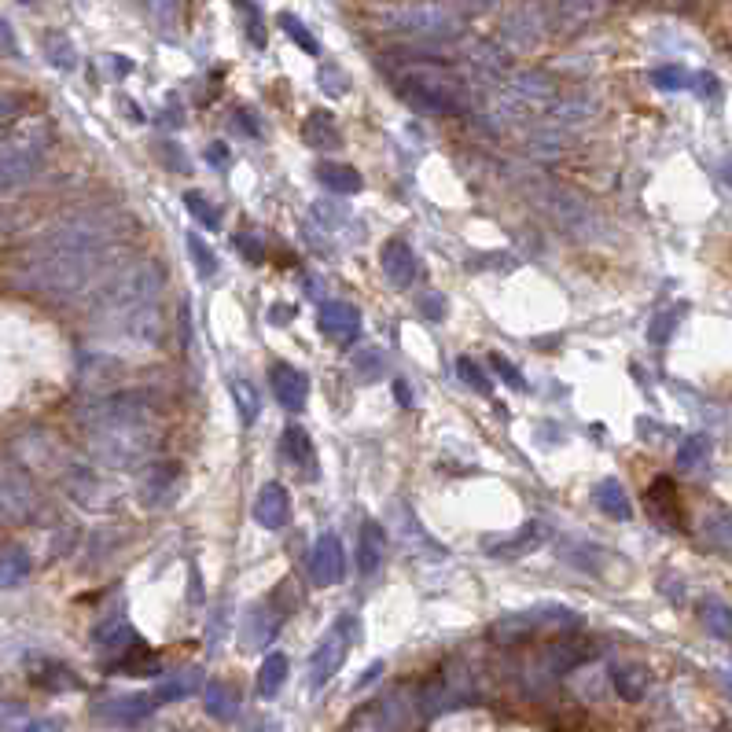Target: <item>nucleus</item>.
Returning <instances> with one entry per match:
<instances>
[{
    "label": "nucleus",
    "instance_id": "obj_3",
    "mask_svg": "<svg viewBox=\"0 0 732 732\" xmlns=\"http://www.w3.org/2000/svg\"><path fill=\"white\" fill-rule=\"evenodd\" d=\"M394 89L420 115H460L468 103V89L460 74L442 59H401L398 70H390Z\"/></svg>",
    "mask_w": 732,
    "mask_h": 732
},
{
    "label": "nucleus",
    "instance_id": "obj_30",
    "mask_svg": "<svg viewBox=\"0 0 732 732\" xmlns=\"http://www.w3.org/2000/svg\"><path fill=\"white\" fill-rule=\"evenodd\" d=\"M699 622L707 626L710 637H721V641H729L732 637V607L725 604V600L707 596V600L699 604Z\"/></svg>",
    "mask_w": 732,
    "mask_h": 732
},
{
    "label": "nucleus",
    "instance_id": "obj_47",
    "mask_svg": "<svg viewBox=\"0 0 732 732\" xmlns=\"http://www.w3.org/2000/svg\"><path fill=\"white\" fill-rule=\"evenodd\" d=\"M236 247H240V254L247 262H262L265 258L262 243H258V236H251V232H240V236H236Z\"/></svg>",
    "mask_w": 732,
    "mask_h": 732
},
{
    "label": "nucleus",
    "instance_id": "obj_48",
    "mask_svg": "<svg viewBox=\"0 0 732 732\" xmlns=\"http://www.w3.org/2000/svg\"><path fill=\"white\" fill-rule=\"evenodd\" d=\"M357 368H361V376H365V379L383 376V354H376V350H365V354L357 357Z\"/></svg>",
    "mask_w": 732,
    "mask_h": 732
},
{
    "label": "nucleus",
    "instance_id": "obj_22",
    "mask_svg": "<svg viewBox=\"0 0 732 732\" xmlns=\"http://www.w3.org/2000/svg\"><path fill=\"white\" fill-rule=\"evenodd\" d=\"M302 140H306L313 151H339L343 148V133H339V122H335L328 111H313L302 126Z\"/></svg>",
    "mask_w": 732,
    "mask_h": 732
},
{
    "label": "nucleus",
    "instance_id": "obj_52",
    "mask_svg": "<svg viewBox=\"0 0 732 732\" xmlns=\"http://www.w3.org/2000/svg\"><path fill=\"white\" fill-rule=\"evenodd\" d=\"M206 162H210V166H225V162H229V148H225L221 140H214V144L206 148Z\"/></svg>",
    "mask_w": 732,
    "mask_h": 732
},
{
    "label": "nucleus",
    "instance_id": "obj_9",
    "mask_svg": "<svg viewBox=\"0 0 732 732\" xmlns=\"http://www.w3.org/2000/svg\"><path fill=\"white\" fill-rule=\"evenodd\" d=\"M460 703H471V685L460 666H446V670L424 688V699H420L424 714H442V710H453V707H460Z\"/></svg>",
    "mask_w": 732,
    "mask_h": 732
},
{
    "label": "nucleus",
    "instance_id": "obj_49",
    "mask_svg": "<svg viewBox=\"0 0 732 732\" xmlns=\"http://www.w3.org/2000/svg\"><path fill=\"white\" fill-rule=\"evenodd\" d=\"M420 313H424V317H431V321H442V317H446V298H442V295H424V302H420Z\"/></svg>",
    "mask_w": 732,
    "mask_h": 732
},
{
    "label": "nucleus",
    "instance_id": "obj_55",
    "mask_svg": "<svg viewBox=\"0 0 732 732\" xmlns=\"http://www.w3.org/2000/svg\"><path fill=\"white\" fill-rule=\"evenodd\" d=\"M394 398H398V405H412V394H409V383H394Z\"/></svg>",
    "mask_w": 732,
    "mask_h": 732
},
{
    "label": "nucleus",
    "instance_id": "obj_27",
    "mask_svg": "<svg viewBox=\"0 0 732 732\" xmlns=\"http://www.w3.org/2000/svg\"><path fill=\"white\" fill-rule=\"evenodd\" d=\"M280 457L291 460L295 468L313 471V475H317V464H313V442H309V435L298 424L284 427V435H280Z\"/></svg>",
    "mask_w": 732,
    "mask_h": 732
},
{
    "label": "nucleus",
    "instance_id": "obj_61",
    "mask_svg": "<svg viewBox=\"0 0 732 732\" xmlns=\"http://www.w3.org/2000/svg\"><path fill=\"white\" fill-rule=\"evenodd\" d=\"M23 4H34V0H23Z\"/></svg>",
    "mask_w": 732,
    "mask_h": 732
},
{
    "label": "nucleus",
    "instance_id": "obj_56",
    "mask_svg": "<svg viewBox=\"0 0 732 732\" xmlns=\"http://www.w3.org/2000/svg\"><path fill=\"white\" fill-rule=\"evenodd\" d=\"M269 317H273L276 324L280 321H291V317H295V306H284V309H273V313H269Z\"/></svg>",
    "mask_w": 732,
    "mask_h": 732
},
{
    "label": "nucleus",
    "instance_id": "obj_8",
    "mask_svg": "<svg viewBox=\"0 0 732 732\" xmlns=\"http://www.w3.org/2000/svg\"><path fill=\"white\" fill-rule=\"evenodd\" d=\"M346 652H350V637H346L343 622H339V630L328 633V637H324V641L313 648V655H309L306 681H309V688H313V692H321V688L328 685V681H332L339 670H343Z\"/></svg>",
    "mask_w": 732,
    "mask_h": 732
},
{
    "label": "nucleus",
    "instance_id": "obj_34",
    "mask_svg": "<svg viewBox=\"0 0 732 732\" xmlns=\"http://www.w3.org/2000/svg\"><path fill=\"white\" fill-rule=\"evenodd\" d=\"M276 23H280V30H284V34L291 37V41H295V45L302 48V52H306V56H321V45H317V37L309 34V30H306V23H302V19H298V15H291V12H280V19H276Z\"/></svg>",
    "mask_w": 732,
    "mask_h": 732
},
{
    "label": "nucleus",
    "instance_id": "obj_40",
    "mask_svg": "<svg viewBox=\"0 0 732 732\" xmlns=\"http://www.w3.org/2000/svg\"><path fill=\"white\" fill-rule=\"evenodd\" d=\"M457 376H460V383L468 390H475V394H490L493 390L490 376H486L479 368V361H471V357H457Z\"/></svg>",
    "mask_w": 732,
    "mask_h": 732
},
{
    "label": "nucleus",
    "instance_id": "obj_26",
    "mask_svg": "<svg viewBox=\"0 0 732 732\" xmlns=\"http://www.w3.org/2000/svg\"><path fill=\"white\" fill-rule=\"evenodd\" d=\"M593 504L604 515H611V519H630V515H633L630 493L622 490V482H618V479H600V482H596V486H593Z\"/></svg>",
    "mask_w": 732,
    "mask_h": 732
},
{
    "label": "nucleus",
    "instance_id": "obj_24",
    "mask_svg": "<svg viewBox=\"0 0 732 732\" xmlns=\"http://www.w3.org/2000/svg\"><path fill=\"white\" fill-rule=\"evenodd\" d=\"M199 681H203V674H199L195 666H181V670H173V674L162 677L159 688H155L151 696H155V703H177V699L195 696Z\"/></svg>",
    "mask_w": 732,
    "mask_h": 732
},
{
    "label": "nucleus",
    "instance_id": "obj_6",
    "mask_svg": "<svg viewBox=\"0 0 732 732\" xmlns=\"http://www.w3.org/2000/svg\"><path fill=\"white\" fill-rule=\"evenodd\" d=\"M184 490V468L177 460H155L137 475V501L148 512L170 508Z\"/></svg>",
    "mask_w": 732,
    "mask_h": 732
},
{
    "label": "nucleus",
    "instance_id": "obj_54",
    "mask_svg": "<svg viewBox=\"0 0 732 732\" xmlns=\"http://www.w3.org/2000/svg\"><path fill=\"white\" fill-rule=\"evenodd\" d=\"M19 732H59L56 721H30V725H23Z\"/></svg>",
    "mask_w": 732,
    "mask_h": 732
},
{
    "label": "nucleus",
    "instance_id": "obj_41",
    "mask_svg": "<svg viewBox=\"0 0 732 732\" xmlns=\"http://www.w3.org/2000/svg\"><path fill=\"white\" fill-rule=\"evenodd\" d=\"M652 85H655V89H666V92L688 89V85H692V74H688L685 67H655L652 70Z\"/></svg>",
    "mask_w": 732,
    "mask_h": 732
},
{
    "label": "nucleus",
    "instance_id": "obj_57",
    "mask_svg": "<svg viewBox=\"0 0 732 732\" xmlns=\"http://www.w3.org/2000/svg\"><path fill=\"white\" fill-rule=\"evenodd\" d=\"M251 732H280V725H276L273 718H265V721H258V725H254Z\"/></svg>",
    "mask_w": 732,
    "mask_h": 732
},
{
    "label": "nucleus",
    "instance_id": "obj_28",
    "mask_svg": "<svg viewBox=\"0 0 732 732\" xmlns=\"http://www.w3.org/2000/svg\"><path fill=\"white\" fill-rule=\"evenodd\" d=\"M287 670H291V663H287L284 652L265 655L262 666H258V696L262 699L280 696V688H284V681H287Z\"/></svg>",
    "mask_w": 732,
    "mask_h": 732
},
{
    "label": "nucleus",
    "instance_id": "obj_21",
    "mask_svg": "<svg viewBox=\"0 0 732 732\" xmlns=\"http://www.w3.org/2000/svg\"><path fill=\"white\" fill-rule=\"evenodd\" d=\"M611 685H615V692L626 699V703H637V699L648 696L652 674H648V666H641V663H618V666H611Z\"/></svg>",
    "mask_w": 732,
    "mask_h": 732
},
{
    "label": "nucleus",
    "instance_id": "obj_5",
    "mask_svg": "<svg viewBox=\"0 0 732 732\" xmlns=\"http://www.w3.org/2000/svg\"><path fill=\"white\" fill-rule=\"evenodd\" d=\"M387 30L398 37H409V41H424V45H438V41H453L464 30V19H460L453 8L438 4V0H420V4H405L398 12H390Z\"/></svg>",
    "mask_w": 732,
    "mask_h": 732
},
{
    "label": "nucleus",
    "instance_id": "obj_20",
    "mask_svg": "<svg viewBox=\"0 0 732 732\" xmlns=\"http://www.w3.org/2000/svg\"><path fill=\"white\" fill-rule=\"evenodd\" d=\"M383 552H387V530L379 527L376 519L361 523V545H357V567L361 574H376L383 567Z\"/></svg>",
    "mask_w": 732,
    "mask_h": 732
},
{
    "label": "nucleus",
    "instance_id": "obj_53",
    "mask_svg": "<svg viewBox=\"0 0 732 732\" xmlns=\"http://www.w3.org/2000/svg\"><path fill=\"white\" fill-rule=\"evenodd\" d=\"M107 63H111V70H115V78H126L129 70H133V63H129L126 56H107Z\"/></svg>",
    "mask_w": 732,
    "mask_h": 732
},
{
    "label": "nucleus",
    "instance_id": "obj_45",
    "mask_svg": "<svg viewBox=\"0 0 732 732\" xmlns=\"http://www.w3.org/2000/svg\"><path fill=\"white\" fill-rule=\"evenodd\" d=\"M26 100L19 96V92H0V129H8L15 122V118L23 115Z\"/></svg>",
    "mask_w": 732,
    "mask_h": 732
},
{
    "label": "nucleus",
    "instance_id": "obj_60",
    "mask_svg": "<svg viewBox=\"0 0 732 732\" xmlns=\"http://www.w3.org/2000/svg\"><path fill=\"white\" fill-rule=\"evenodd\" d=\"M725 692H729V699H732V677H725Z\"/></svg>",
    "mask_w": 732,
    "mask_h": 732
},
{
    "label": "nucleus",
    "instance_id": "obj_17",
    "mask_svg": "<svg viewBox=\"0 0 732 732\" xmlns=\"http://www.w3.org/2000/svg\"><path fill=\"white\" fill-rule=\"evenodd\" d=\"M541 534H545L541 523H527L523 530H515V534H508L501 541H482V552H490L497 560H519V556L541 549Z\"/></svg>",
    "mask_w": 732,
    "mask_h": 732
},
{
    "label": "nucleus",
    "instance_id": "obj_16",
    "mask_svg": "<svg viewBox=\"0 0 732 732\" xmlns=\"http://www.w3.org/2000/svg\"><path fill=\"white\" fill-rule=\"evenodd\" d=\"M379 265H383V273H387V284L390 287H409L420 273V262H416V251H412L405 240H390L379 254Z\"/></svg>",
    "mask_w": 732,
    "mask_h": 732
},
{
    "label": "nucleus",
    "instance_id": "obj_12",
    "mask_svg": "<svg viewBox=\"0 0 732 732\" xmlns=\"http://www.w3.org/2000/svg\"><path fill=\"white\" fill-rule=\"evenodd\" d=\"M276 630H280V611L269 604H251L240 622V648L243 652H262L276 637Z\"/></svg>",
    "mask_w": 732,
    "mask_h": 732
},
{
    "label": "nucleus",
    "instance_id": "obj_1",
    "mask_svg": "<svg viewBox=\"0 0 732 732\" xmlns=\"http://www.w3.org/2000/svg\"><path fill=\"white\" fill-rule=\"evenodd\" d=\"M115 243V232L103 221L74 218L52 229L26 251L15 284L41 295H74L100 273L103 258Z\"/></svg>",
    "mask_w": 732,
    "mask_h": 732
},
{
    "label": "nucleus",
    "instance_id": "obj_36",
    "mask_svg": "<svg viewBox=\"0 0 732 732\" xmlns=\"http://www.w3.org/2000/svg\"><path fill=\"white\" fill-rule=\"evenodd\" d=\"M34 681L41 688H81V677H74L59 663H41V670H34Z\"/></svg>",
    "mask_w": 732,
    "mask_h": 732
},
{
    "label": "nucleus",
    "instance_id": "obj_32",
    "mask_svg": "<svg viewBox=\"0 0 732 732\" xmlns=\"http://www.w3.org/2000/svg\"><path fill=\"white\" fill-rule=\"evenodd\" d=\"M188 258H192L195 273L203 276V280H214L218 276V254L210 251V243L203 240V236H195V232H188Z\"/></svg>",
    "mask_w": 732,
    "mask_h": 732
},
{
    "label": "nucleus",
    "instance_id": "obj_59",
    "mask_svg": "<svg viewBox=\"0 0 732 732\" xmlns=\"http://www.w3.org/2000/svg\"><path fill=\"white\" fill-rule=\"evenodd\" d=\"M468 8H486V4H493V0H464Z\"/></svg>",
    "mask_w": 732,
    "mask_h": 732
},
{
    "label": "nucleus",
    "instance_id": "obj_37",
    "mask_svg": "<svg viewBox=\"0 0 732 732\" xmlns=\"http://www.w3.org/2000/svg\"><path fill=\"white\" fill-rule=\"evenodd\" d=\"M184 206L192 210V218L203 225V229H221V218H218V206L210 203L203 192H184Z\"/></svg>",
    "mask_w": 732,
    "mask_h": 732
},
{
    "label": "nucleus",
    "instance_id": "obj_25",
    "mask_svg": "<svg viewBox=\"0 0 732 732\" xmlns=\"http://www.w3.org/2000/svg\"><path fill=\"white\" fill-rule=\"evenodd\" d=\"M317 181L335 195H357L365 188L361 173L354 166H346V162H317Z\"/></svg>",
    "mask_w": 732,
    "mask_h": 732
},
{
    "label": "nucleus",
    "instance_id": "obj_42",
    "mask_svg": "<svg viewBox=\"0 0 732 732\" xmlns=\"http://www.w3.org/2000/svg\"><path fill=\"white\" fill-rule=\"evenodd\" d=\"M707 449H710V442L703 435H696V438H688L685 446L677 449V468L681 471H692L699 464V460L707 457Z\"/></svg>",
    "mask_w": 732,
    "mask_h": 732
},
{
    "label": "nucleus",
    "instance_id": "obj_44",
    "mask_svg": "<svg viewBox=\"0 0 732 732\" xmlns=\"http://www.w3.org/2000/svg\"><path fill=\"white\" fill-rule=\"evenodd\" d=\"M490 368L504 379V383H508V387H515V390L527 387V379H523V372H519V368H515L504 354H490Z\"/></svg>",
    "mask_w": 732,
    "mask_h": 732
},
{
    "label": "nucleus",
    "instance_id": "obj_51",
    "mask_svg": "<svg viewBox=\"0 0 732 732\" xmlns=\"http://www.w3.org/2000/svg\"><path fill=\"white\" fill-rule=\"evenodd\" d=\"M162 162H166L170 170H177V173L188 170V162L181 159V148H177V144H162Z\"/></svg>",
    "mask_w": 732,
    "mask_h": 732
},
{
    "label": "nucleus",
    "instance_id": "obj_10",
    "mask_svg": "<svg viewBox=\"0 0 732 732\" xmlns=\"http://www.w3.org/2000/svg\"><path fill=\"white\" fill-rule=\"evenodd\" d=\"M309 574H313V585H339L346 578V552L343 541L335 534H321L317 545H313V560H309Z\"/></svg>",
    "mask_w": 732,
    "mask_h": 732
},
{
    "label": "nucleus",
    "instance_id": "obj_35",
    "mask_svg": "<svg viewBox=\"0 0 732 732\" xmlns=\"http://www.w3.org/2000/svg\"><path fill=\"white\" fill-rule=\"evenodd\" d=\"M45 56L48 63L56 70H74L78 67V52H74V45H70L63 34H48L45 37Z\"/></svg>",
    "mask_w": 732,
    "mask_h": 732
},
{
    "label": "nucleus",
    "instance_id": "obj_38",
    "mask_svg": "<svg viewBox=\"0 0 732 732\" xmlns=\"http://www.w3.org/2000/svg\"><path fill=\"white\" fill-rule=\"evenodd\" d=\"M232 401H236V409H240V420L243 424H254L258 420V394L247 379H232Z\"/></svg>",
    "mask_w": 732,
    "mask_h": 732
},
{
    "label": "nucleus",
    "instance_id": "obj_29",
    "mask_svg": "<svg viewBox=\"0 0 732 732\" xmlns=\"http://www.w3.org/2000/svg\"><path fill=\"white\" fill-rule=\"evenodd\" d=\"M34 571V560H30V552L12 545V549L0 552V589H15V585H23Z\"/></svg>",
    "mask_w": 732,
    "mask_h": 732
},
{
    "label": "nucleus",
    "instance_id": "obj_19",
    "mask_svg": "<svg viewBox=\"0 0 732 732\" xmlns=\"http://www.w3.org/2000/svg\"><path fill=\"white\" fill-rule=\"evenodd\" d=\"M92 644L107 655H126L129 648H137L140 644V633L129 626L126 618H111V622H100V626H96Z\"/></svg>",
    "mask_w": 732,
    "mask_h": 732
},
{
    "label": "nucleus",
    "instance_id": "obj_11",
    "mask_svg": "<svg viewBox=\"0 0 732 732\" xmlns=\"http://www.w3.org/2000/svg\"><path fill=\"white\" fill-rule=\"evenodd\" d=\"M317 324H321V332L328 335L332 343L350 346L357 339V332H361V313H357L354 302L328 298V302L321 306V317H317Z\"/></svg>",
    "mask_w": 732,
    "mask_h": 732
},
{
    "label": "nucleus",
    "instance_id": "obj_15",
    "mask_svg": "<svg viewBox=\"0 0 732 732\" xmlns=\"http://www.w3.org/2000/svg\"><path fill=\"white\" fill-rule=\"evenodd\" d=\"M394 523H398V541L401 549L409 552H420V556H446V549L438 545V541H431V534H427L424 527H420V519L412 515L409 504H394Z\"/></svg>",
    "mask_w": 732,
    "mask_h": 732
},
{
    "label": "nucleus",
    "instance_id": "obj_4",
    "mask_svg": "<svg viewBox=\"0 0 732 732\" xmlns=\"http://www.w3.org/2000/svg\"><path fill=\"white\" fill-rule=\"evenodd\" d=\"M48 144H52L48 122H34V126L0 137V195H8L15 188H23L26 181H34L37 170L45 166Z\"/></svg>",
    "mask_w": 732,
    "mask_h": 732
},
{
    "label": "nucleus",
    "instance_id": "obj_31",
    "mask_svg": "<svg viewBox=\"0 0 732 732\" xmlns=\"http://www.w3.org/2000/svg\"><path fill=\"white\" fill-rule=\"evenodd\" d=\"M140 8L148 12V19L159 26L162 34H177L181 30V0H140Z\"/></svg>",
    "mask_w": 732,
    "mask_h": 732
},
{
    "label": "nucleus",
    "instance_id": "obj_43",
    "mask_svg": "<svg viewBox=\"0 0 732 732\" xmlns=\"http://www.w3.org/2000/svg\"><path fill=\"white\" fill-rule=\"evenodd\" d=\"M681 313H685V309H681V306L670 309V313H659V317H655V321H652V328H648V339H652L655 346H663L666 339L674 335L677 321H681Z\"/></svg>",
    "mask_w": 732,
    "mask_h": 732
},
{
    "label": "nucleus",
    "instance_id": "obj_58",
    "mask_svg": "<svg viewBox=\"0 0 732 732\" xmlns=\"http://www.w3.org/2000/svg\"><path fill=\"white\" fill-rule=\"evenodd\" d=\"M721 177H725V184L732 188V162H725V166H721Z\"/></svg>",
    "mask_w": 732,
    "mask_h": 732
},
{
    "label": "nucleus",
    "instance_id": "obj_18",
    "mask_svg": "<svg viewBox=\"0 0 732 732\" xmlns=\"http://www.w3.org/2000/svg\"><path fill=\"white\" fill-rule=\"evenodd\" d=\"M699 534H703V545L710 552H718L732 563V512L725 508H707L703 519H699Z\"/></svg>",
    "mask_w": 732,
    "mask_h": 732
},
{
    "label": "nucleus",
    "instance_id": "obj_13",
    "mask_svg": "<svg viewBox=\"0 0 732 732\" xmlns=\"http://www.w3.org/2000/svg\"><path fill=\"white\" fill-rule=\"evenodd\" d=\"M269 387H273L276 401L284 405L287 412H302L306 409V398H309V379L306 372H298L295 365H273L269 368Z\"/></svg>",
    "mask_w": 732,
    "mask_h": 732
},
{
    "label": "nucleus",
    "instance_id": "obj_23",
    "mask_svg": "<svg viewBox=\"0 0 732 732\" xmlns=\"http://www.w3.org/2000/svg\"><path fill=\"white\" fill-rule=\"evenodd\" d=\"M203 707L206 714L214 721H236L240 718V692H236V685H229V681H210L203 692Z\"/></svg>",
    "mask_w": 732,
    "mask_h": 732
},
{
    "label": "nucleus",
    "instance_id": "obj_14",
    "mask_svg": "<svg viewBox=\"0 0 732 732\" xmlns=\"http://www.w3.org/2000/svg\"><path fill=\"white\" fill-rule=\"evenodd\" d=\"M291 519V493L280 482H265L254 501V523L265 530H280Z\"/></svg>",
    "mask_w": 732,
    "mask_h": 732
},
{
    "label": "nucleus",
    "instance_id": "obj_39",
    "mask_svg": "<svg viewBox=\"0 0 732 732\" xmlns=\"http://www.w3.org/2000/svg\"><path fill=\"white\" fill-rule=\"evenodd\" d=\"M317 85H321L328 96H335V100H339V96H346V92H350V74H346L339 63H324V67L317 70Z\"/></svg>",
    "mask_w": 732,
    "mask_h": 732
},
{
    "label": "nucleus",
    "instance_id": "obj_2",
    "mask_svg": "<svg viewBox=\"0 0 732 732\" xmlns=\"http://www.w3.org/2000/svg\"><path fill=\"white\" fill-rule=\"evenodd\" d=\"M89 453L107 468H137L159 442L155 409L140 394H111L81 409Z\"/></svg>",
    "mask_w": 732,
    "mask_h": 732
},
{
    "label": "nucleus",
    "instance_id": "obj_50",
    "mask_svg": "<svg viewBox=\"0 0 732 732\" xmlns=\"http://www.w3.org/2000/svg\"><path fill=\"white\" fill-rule=\"evenodd\" d=\"M188 604H203V574H199V567H192V574H188Z\"/></svg>",
    "mask_w": 732,
    "mask_h": 732
},
{
    "label": "nucleus",
    "instance_id": "obj_46",
    "mask_svg": "<svg viewBox=\"0 0 732 732\" xmlns=\"http://www.w3.org/2000/svg\"><path fill=\"white\" fill-rule=\"evenodd\" d=\"M0 56L8 59H23V48H19V41H15V30L12 23L0 15Z\"/></svg>",
    "mask_w": 732,
    "mask_h": 732
},
{
    "label": "nucleus",
    "instance_id": "obj_7",
    "mask_svg": "<svg viewBox=\"0 0 732 732\" xmlns=\"http://www.w3.org/2000/svg\"><path fill=\"white\" fill-rule=\"evenodd\" d=\"M155 696L148 692H126V696H107L92 703V718L100 725H115V729H129V725H140L155 714Z\"/></svg>",
    "mask_w": 732,
    "mask_h": 732
},
{
    "label": "nucleus",
    "instance_id": "obj_33",
    "mask_svg": "<svg viewBox=\"0 0 732 732\" xmlns=\"http://www.w3.org/2000/svg\"><path fill=\"white\" fill-rule=\"evenodd\" d=\"M648 504H652L655 515L666 512V523L670 527H677L681 519H677V501H674V482L666 479V475H659V482H655L652 490H648Z\"/></svg>",
    "mask_w": 732,
    "mask_h": 732
}]
</instances>
